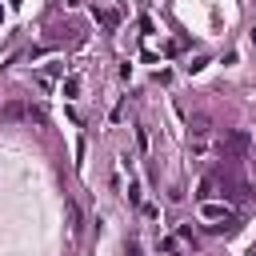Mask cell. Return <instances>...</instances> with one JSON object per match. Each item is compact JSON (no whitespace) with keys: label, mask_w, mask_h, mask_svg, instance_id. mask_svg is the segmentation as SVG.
Instances as JSON below:
<instances>
[{"label":"cell","mask_w":256,"mask_h":256,"mask_svg":"<svg viewBox=\"0 0 256 256\" xmlns=\"http://www.w3.org/2000/svg\"><path fill=\"white\" fill-rule=\"evenodd\" d=\"M116 20H120L116 12H100V24H104V28H116Z\"/></svg>","instance_id":"ba28073f"},{"label":"cell","mask_w":256,"mask_h":256,"mask_svg":"<svg viewBox=\"0 0 256 256\" xmlns=\"http://www.w3.org/2000/svg\"><path fill=\"white\" fill-rule=\"evenodd\" d=\"M68 220H72V224H68V228H72V232H80V208H76V204H72V200H68Z\"/></svg>","instance_id":"5b68a950"},{"label":"cell","mask_w":256,"mask_h":256,"mask_svg":"<svg viewBox=\"0 0 256 256\" xmlns=\"http://www.w3.org/2000/svg\"><path fill=\"white\" fill-rule=\"evenodd\" d=\"M0 116H4V120H8V124H16V120H24V116H28V108H24V104H20V100H8V104H4V108H0Z\"/></svg>","instance_id":"7a4b0ae2"},{"label":"cell","mask_w":256,"mask_h":256,"mask_svg":"<svg viewBox=\"0 0 256 256\" xmlns=\"http://www.w3.org/2000/svg\"><path fill=\"white\" fill-rule=\"evenodd\" d=\"M252 164H256V160H252Z\"/></svg>","instance_id":"7c38bea8"},{"label":"cell","mask_w":256,"mask_h":256,"mask_svg":"<svg viewBox=\"0 0 256 256\" xmlns=\"http://www.w3.org/2000/svg\"><path fill=\"white\" fill-rule=\"evenodd\" d=\"M76 92H80V80L68 76V80H64V96H76Z\"/></svg>","instance_id":"8992f818"},{"label":"cell","mask_w":256,"mask_h":256,"mask_svg":"<svg viewBox=\"0 0 256 256\" xmlns=\"http://www.w3.org/2000/svg\"><path fill=\"white\" fill-rule=\"evenodd\" d=\"M248 256H256V248H252V252H248Z\"/></svg>","instance_id":"30bf717a"},{"label":"cell","mask_w":256,"mask_h":256,"mask_svg":"<svg viewBox=\"0 0 256 256\" xmlns=\"http://www.w3.org/2000/svg\"><path fill=\"white\" fill-rule=\"evenodd\" d=\"M200 216H204V220H228V212L216 208V204H200Z\"/></svg>","instance_id":"277c9868"},{"label":"cell","mask_w":256,"mask_h":256,"mask_svg":"<svg viewBox=\"0 0 256 256\" xmlns=\"http://www.w3.org/2000/svg\"><path fill=\"white\" fill-rule=\"evenodd\" d=\"M136 144H140V152H148V128H144V124L136 128Z\"/></svg>","instance_id":"52a82bcc"},{"label":"cell","mask_w":256,"mask_h":256,"mask_svg":"<svg viewBox=\"0 0 256 256\" xmlns=\"http://www.w3.org/2000/svg\"><path fill=\"white\" fill-rule=\"evenodd\" d=\"M128 256H140V244H132V248H128Z\"/></svg>","instance_id":"9c48e42d"},{"label":"cell","mask_w":256,"mask_h":256,"mask_svg":"<svg viewBox=\"0 0 256 256\" xmlns=\"http://www.w3.org/2000/svg\"><path fill=\"white\" fill-rule=\"evenodd\" d=\"M252 196H256V188H252Z\"/></svg>","instance_id":"8fae6325"},{"label":"cell","mask_w":256,"mask_h":256,"mask_svg":"<svg viewBox=\"0 0 256 256\" xmlns=\"http://www.w3.org/2000/svg\"><path fill=\"white\" fill-rule=\"evenodd\" d=\"M248 148H252V136H248L244 128H236V132H228V136L220 140V156H224V160H240V156H248Z\"/></svg>","instance_id":"6da1fadb"},{"label":"cell","mask_w":256,"mask_h":256,"mask_svg":"<svg viewBox=\"0 0 256 256\" xmlns=\"http://www.w3.org/2000/svg\"><path fill=\"white\" fill-rule=\"evenodd\" d=\"M212 196H216V176H204V180L196 184V200H200V204H208Z\"/></svg>","instance_id":"3957f363"}]
</instances>
